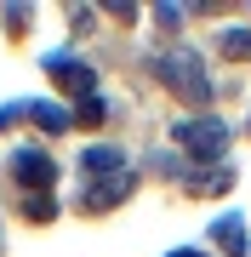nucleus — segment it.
<instances>
[{
	"mask_svg": "<svg viewBox=\"0 0 251 257\" xmlns=\"http://www.w3.org/2000/svg\"><path fill=\"white\" fill-rule=\"evenodd\" d=\"M80 166H86V172H114V177H120V172H126V155H120L114 143H92V149L80 155Z\"/></svg>",
	"mask_w": 251,
	"mask_h": 257,
	"instance_id": "0eeeda50",
	"label": "nucleus"
},
{
	"mask_svg": "<svg viewBox=\"0 0 251 257\" xmlns=\"http://www.w3.org/2000/svg\"><path fill=\"white\" fill-rule=\"evenodd\" d=\"M154 69H160V80H166L183 103H205V97L217 92L211 74H205V63H200V52H188V46H166Z\"/></svg>",
	"mask_w": 251,
	"mask_h": 257,
	"instance_id": "f257e3e1",
	"label": "nucleus"
},
{
	"mask_svg": "<svg viewBox=\"0 0 251 257\" xmlns=\"http://www.w3.org/2000/svg\"><path fill=\"white\" fill-rule=\"evenodd\" d=\"M211 234H217V251H223V257H245V217L228 211V217L211 223Z\"/></svg>",
	"mask_w": 251,
	"mask_h": 257,
	"instance_id": "39448f33",
	"label": "nucleus"
},
{
	"mask_svg": "<svg viewBox=\"0 0 251 257\" xmlns=\"http://www.w3.org/2000/svg\"><path fill=\"white\" fill-rule=\"evenodd\" d=\"M46 74L63 86L69 97H80V103H86V97H97V74L86 69L80 57H69V52H52V57H46Z\"/></svg>",
	"mask_w": 251,
	"mask_h": 257,
	"instance_id": "7ed1b4c3",
	"label": "nucleus"
},
{
	"mask_svg": "<svg viewBox=\"0 0 251 257\" xmlns=\"http://www.w3.org/2000/svg\"><path fill=\"white\" fill-rule=\"evenodd\" d=\"M177 143L188 149V155H200V160H217L228 149V126L217 114H200V120H183L177 126Z\"/></svg>",
	"mask_w": 251,
	"mask_h": 257,
	"instance_id": "f03ea898",
	"label": "nucleus"
},
{
	"mask_svg": "<svg viewBox=\"0 0 251 257\" xmlns=\"http://www.w3.org/2000/svg\"><path fill=\"white\" fill-rule=\"evenodd\" d=\"M228 189H234V172H228V166H211V172L194 177V194H228Z\"/></svg>",
	"mask_w": 251,
	"mask_h": 257,
	"instance_id": "9d476101",
	"label": "nucleus"
},
{
	"mask_svg": "<svg viewBox=\"0 0 251 257\" xmlns=\"http://www.w3.org/2000/svg\"><path fill=\"white\" fill-rule=\"evenodd\" d=\"M217 46H223V57L245 63V57H251V29H223V35H217Z\"/></svg>",
	"mask_w": 251,
	"mask_h": 257,
	"instance_id": "1a4fd4ad",
	"label": "nucleus"
},
{
	"mask_svg": "<svg viewBox=\"0 0 251 257\" xmlns=\"http://www.w3.org/2000/svg\"><path fill=\"white\" fill-rule=\"evenodd\" d=\"M29 217H35V223H52V217H57L52 194H29Z\"/></svg>",
	"mask_w": 251,
	"mask_h": 257,
	"instance_id": "f8f14e48",
	"label": "nucleus"
},
{
	"mask_svg": "<svg viewBox=\"0 0 251 257\" xmlns=\"http://www.w3.org/2000/svg\"><path fill=\"white\" fill-rule=\"evenodd\" d=\"M126 194H131V177L120 172V177H109V183H97L92 194H86V211H109V206H120Z\"/></svg>",
	"mask_w": 251,
	"mask_h": 257,
	"instance_id": "423d86ee",
	"label": "nucleus"
},
{
	"mask_svg": "<svg viewBox=\"0 0 251 257\" xmlns=\"http://www.w3.org/2000/svg\"><path fill=\"white\" fill-rule=\"evenodd\" d=\"M23 114L35 120L40 132H69V126H75V120H69L63 109H52V103H23Z\"/></svg>",
	"mask_w": 251,
	"mask_h": 257,
	"instance_id": "6e6552de",
	"label": "nucleus"
},
{
	"mask_svg": "<svg viewBox=\"0 0 251 257\" xmlns=\"http://www.w3.org/2000/svg\"><path fill=\"white\" fill-rule=\"evenodd\" d=\"M103 120H109V103H103V97H86L75 109V126H103Z\"/></svg>",
	"mask_w": 251,
	"mask_h": 257,
	"instance_id": "9b49d317",
	"label": "nucleus"
},
{
	"mask_svg": "<svg viewBox=\"0 0 251 257\" xmlns=\"http://www.w3.org/2000/svg\"><path fill=\"white\" fill-rule=\"evenodd\" d=\"M12 177H18V189H29V194H46L57 166L40 155V149H18V155H12Z\"/></svg>",
	"mask_w": 251,
	"mask_h": 257,
	"instance_id": "20e7f679",
	"label": "nucleus"
},
{
	"mask_svg": "<svg viewBox=\"0 0 251 257\" xmlns=\"http://www.w3.org/2000/svg\"><path fill=\"white\" fill-rule=\"evenodd\" d=\"M171 257H200V251H171Z\"/></svg>",
	"mask_w": 251,
	"mask_h": 257,
	"instance_id": "4468645a",
	"label": "nucleus"
},
{
	"mask_svg": "<svg viewBox=\"0 0 251 257\" xmlns=\"http://www.w3.org/2000/svg\"><path fill=\"white\" fill-rule=\"evenodd\" d=\"M154 23H160V29H177V23H183V6H160Z\"/></svg>",
	"mask_w": 251,
	"mask_h": 257,
	"instance_id": "ddd939ff",
	"label": "nucleus"
}]
</instances>
